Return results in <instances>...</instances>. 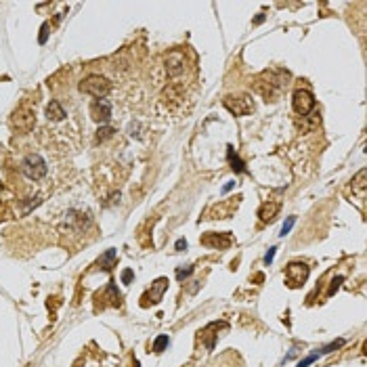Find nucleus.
Masks as SVG:
<instances>
[{
  "label": "nucleus",
  "mask_w": 367,
  "mask_h": 367,
  "mask_svg": "<svg viewBox=\"0 0 367 367\" xmlns=\"http://www.w3.org/2000/svg\"><path fill=\"white\" fill-rule=\"evenodd\" d=\"M80 90L90 97H95V99H105L107 93L111 90V82L99 74H90L88 78H84L82 82H80Z\"/></svg>",
  "instance_id": "f257e3e1"
},
{
  "label": "nucleus",
  "mask_w": 367,
  "mask_h": 367,
  "mask_svg": "<svg viewBox=\"0 0 367 367\" xmlns=\"http://www.w3.org/2000/svg\"><path fill=\"white\" fill-rule=\"evenodd\" d=\"M21 172L32 179V181H40L44 175H46V162L40 158L38 154H29L23 162H21Z\"/></svg>",
  "instance_id": "f03ea898"
},
{
  "label": "nucleus",
  "mask_w": 367,
  "mask_h": 367,
  "mask_svg": "<svg viewBox=\"0 0 367 367\" xmlns=\"http://www.w3.org/2000/svg\"><path fill=\"white\" fill-rule=\"evenodd\" d=\"M11 122H13V128H17L19 132H29L36 124V111L29 105H21L19 109H15Z\"/></svg>",
  "instance_id": "7ed1b4c3"
},
{
  "label": "nucleus",
  "mask_w": 367,
  "mask_h": 367,
  "mask_svg": "<svg viewBox=\"0 0 367 367\" xmlns=\"http://www.w3.org/2000/svg\"><path fill=\"white\" fill-rule=\"evenodd\" d=\"M309 264L304 262H290L288 269H285V279H288L290 288H300V285L309 279Z\"/></svg>",
  "instance_id": "20e7f679"
},
{
  "label": "nucleus",
  "mask_w": 367,
  "mask_h": 367,
  "mask_svg": "<svg viewBox=\"0 0 367 367\" xmlns=\"http://www.w3.org/2000/svg\"><path fill=\"white\" fill-rule=\"evenodd\" d=\"M222 105H225L231 114H235V116H248L250 111L254 109L252 99L246 97V95H237V97L229 95V97L222 99Z\"/></svg>",
  "instance_id": "39448f33"
},
{
  "label": "nucleus",
  "mask_w": 367,
  "mask_h": 367,
  "mask_svg": "<svg viewBox=\"0 0 367 367\" xmlns=\"http://www.w3.org/2000/svg\"><path fill=\"white\" fill-rule=\"evenodd\" d=\"M168 290V279L166 277H160L156 279L154 283H151V290L143 294L141 298V307H149V304H158L162 300V296H164V292Z\"/></svg>",
  "instance_id": "423d86ee"
},
{
  "label": "nucleus",
  "mask_w": 367,
  "mask_h": 367,
  "mask_svg": "<svg viewBox=\"0 0 367 367\" xmlns=\"http://www.w3.org/2000/svg\"><path fill=\"white\" fill-rule=\"evenodd\" d=\"M292 105H294V109H296V114L307 116V114H311L313 107H315V97L309 93V90L298 88L296 93H294V97H292Z\"/></svg>",
  "instance_id": "0eeeda50"
},
{
  "label": "nucleus",
  "mask_w": 367,
  "mask_h": 367,
  "mask_svg": "<svg viewBox=\"0 0 367 367\" xmlns=\"http://www.w3.org/2000/svg\"><path fill=\"white\" fill-rule=\"evenodd\" d=\"M201 243L208 248H216V250H227L233 243V235L231 233H206L201 237Z\"/></svg>",
  "instance_id": "6e6552de"
},
{
  "label": "nucleus",
  "mask_w": 367,
  "mask_h": 367,
  "mask_svg": "<svg viewBox=\"0 0 367 367\" xmlns=\"http://www.w3.org/2000/svg\"><path fill=\"white\" fill-rule=\"evenodd\" d=\"M90 118H93L95 122H99V124H105V122H109L111 118V105L107 99H97L93 105H90Z\"/></svg>",
  "instance_id": "1a4fd4ad"
},
{
  "label": "nucleus",
  "mask_w": 367,
  "mask_h": 367,
  "mask_svg": "<svg viewBox=\"0 0 367 367\" xmlns=\"http://www.w3.org/2000/svg\"><path fill=\"white\" fill-rule=\"evenodd\" d=\"M166 69L170 76H181L185 71V55L181 50H172L166 57Z\"/></svg>",
  "instance_id": "9d476101"
},
{
  "label": "nucleus",
  "mask_w": 367,
  "mask_h": 367,
  "mask_svg": "<svg viewBox=\"0 0 367 367\" xmlns=\"http://www.w3.org/2000/svg\"><path fill=\"white\" fill-rule=\"evenodd\" d=\"M277 212H279V203L277 201H267V203L260 206L258 216H260L262 222H271L275 216H277Z\"/></svg>",
  "instance_id": "9b49d317"
},
{
  "label": "nucleus",
  "mask_w": 367,
  "mask_h": 367,
  "mask_svg": "<svg viewBox=\"0 0 367 367\" xmlns=\"http://www.w3.org/2000/svg\"><path fill=\"white\" fill-rule=\"evenodd\" d=\"M65 116H67V114H65V109L61 107L59 101H50V103L46 105V118H48V120L59 122V120H63Z\"/></svg>",
  "instance_id": "f8f14e48"
},
{
  "label": "nucleus",
  "mask_w": 367,
  "mask_h": 367,
  "mask_svg": "<svg viewBox=\"0 0 367 367\" xmlns=\"http://www.w3.org/2000/svg\"><path fill=\"white\" fill-rule=\"evenodd\" d=\"M227 149H229V151H227V156H229V164H231V168L235 170V172H239V175H241V172H246V166H243V162L235 156V151H233V147H227Z\"/></svg>",
  "instance_id": "ddd939ff"
},
{
  "label": "nucleus",
  "mask_w": 367,
  "mask_h": 367,
  "mask_svg": "<svg viewBox=\"0 0 367 367\" xmlns=\"http://www.w3.org/2000/svg\"><path fill=\"white\" fill-rule=\"evenodd\" d=\"M114 260H116V250H107L103 256H101L99 264H101V267H103L105 271H109L111 267H114Z\"/></svg>",
  "instance_id": "4468645a"
},
{
  "label": "nucleus",
  "mask_w": 367,
  "mask_h": 367,
  "mask_svg": "<svg viewBox=\"0 0 367 367\" xmlns=\"http://www.w3.org/2000/svg\"><path fill=\"white\" fill-rule=\"evenodd\" d=\"M365 175H367V172H365V170H361L359 175L355 177V181H353V187H355L357 191H359V195H361V197H365Z\"/></svg>",
  "instance_id": "2eb2a0df"
},
{
  "label": "nucleus",
  "mask_w": 367,
  "mask_h": 367,
  "mask_svg": "<svg viewBox=\"0 0 367 367\" xmlns=\"http://www.w3.org/2000/svg\"><path fill=\"white\" fill-rule=\"evenodd\" d=\"M168 342H170L168 336H158L156 342H154V353H162V351H164L166 346H168Z\"/></svg>",
  "instance_id": "dca6fc26"
},
{
  "label": "nucleus",
  "mask_w": 367,
  "mask_h": 367,
  "mask_svg": "<svg viewBox=\"0 0 367 367\" xmlns=\"http://www.w3.org/2000/svg\"><path fill=\"white\" fill-rule=\"evenodd\" d=\"M109 137H114V128H111V126L99 128V132H97V139H99V141H105V139H109Z\"/></svg>",
  "instance_id": "f3484780"
},
{
  "label": "nucleus",
  "mask_w": 367,
  "mask_h": 367,
  "mask_svg": "<svg viewBox=\"0 0 367 367\" xmlns=\"http://www.w3.org/2000/svg\"><path fill=\"white\" fill-rule=\"evenodd\" d=\"M294 222H296V216H290L288 220H285V222H283V227H281V233H279V235H281V237H285V235H288V233L292 231V227H294Z\"/></svg>",
  "instance_id": "a211bd4d"
},
{
  "label": "nucleus",
  "mask_w": 367,
  "mask_h": 367,
  "mask_svg": "<svg viewBox=\"0 0 367 367\" xmlns=\"http://www.w3.org/2000/svg\"><path fill=\"white\" fill-rule=\"evenodd\" d=\"M340 346H344V340H336V342H332V344H328L325 349L321 351L323 355H328V353H334V351H338Z\"/></svg>",
  "instance_id": "6ab92c4d"
},
{
  "label": "nucleus",
  "mask_w": 367,
  "mask_h": 367,
  "mask_svg": "<svg viewBox=\"0 0 367 367\" xmlns=\"http://www.w3.org/2000/svg\"><path fill=\"white\" fill-rule=\"evenodd\" d=\"M317 359H319V353H315V355L307 357V359H302V361H300V363H298L296 367H309L311 363H315V361H317Z\"/></svg>",
  "instance_id": "aec40b11"
},
{
  "label": "nucleus",
  "mask_w": 367,
  "mask_h": 367,
  "mask_svg": "<svg viewBox=\"0 0 367 367\" xmlns=\"http://www.w3.org/2000/svg\"><path fill=\"white\" fill-rule=\"evenodd\" d=\"M193 273V267H187V269H177V279L183 281L185 277H189V275Z\"/></svg>",
  "instance_id": "412c9836"
},
{
  "label": "nucleus",
  "mask_w": 367,
  "mask_h": 367,
  "mask_svg": "<svg viewBox=\"0 0 367 367\" xmlns=\"http://www.w3.org/2000/svg\"><path fill=\"white\" fill-rule=\"evenodd\" d=\"M340 283H342V277H336V279L332 281V288L328 290V296H334V292L340 288Z\"/></svg>",
  "instance_id": "4be33fe9"
},
{
  "label": "nucleus",
  "mask_w": 367,
  "mask_h": 367,
  "mask_svg": "<svg viewBox=\"0 0 367 367\" xmlns=\"http://www.w3.org/2000/svg\"><path fill=\"white\" fill-rule=\"evenodd\" d=\"M275 250H277V248H271L267 254H264V262H267V264H271V262H273V258H275Z\"/></svg>",
  "instance_id": "5701e85b"
},
{
  "label": "nucleus",
  "mask_w": 367,
  "mask_h": 367,
  "mask_svg": "<svg viewBox=\"0 0 367 367\" xmlns=\"http://www.w3.org/2000/svg\"><path fill=\"white\" fill-rule=\"evenodd\" d=\"M46 36H48V23H44V25H42V34H40V44H44V42H46Z\"/></svg>",
  "instance_id": "b1692460"
},
{
  "label": "nucleus",
  "mask_w": 367,
  "mask_h": 367,
  "mask_svg": "<svg viewBox=\"0 0 367 367\" xmlns=\"http://www.w3.org/2000/svg\"><path fill=\"white\" fill-rule=\"evenodd\" d=\"M122 281H124V283H130L132 281V271L130 269H126L124 273H122Z\"/></svg>",
  "instance_id": "393cba45"
},
{
  "label": "nucleus",
  "mask_w": 367,
  "mask_h": 367,
  "mask_svg": "<svg viewBox=\"0 0 367 367\" xmlns=\"http://www.w3.org/2000/svg\"><path fill=\"white\" fill-rule=\"evenodd\" d=\"M177 250H179V252H181V250H187V241H185V239H179V241H177Z\"/></svg>",
  "instance_id": "a878e982"
},
{
  "label": "nucleus",
  "mask_w": 367,
  "mask_h": 367,
  "mask_svg": "<svg viewBox=\"0 0 367 367\" xmlns=\"http://www.w3.org/2000/svg\"><path fill=\"white\" fill-rule=\"evenodd\" d=\"M262 21H264V13H258V17H256V19H254V23H256V25H258V23H262Z\"/></svg>",
  "instance_id": "bb28decb"
},
{
  "label": "nucleus",
  "mask_w": 367,
  "mask_h": 367,
  "mask_svg": "<svg viewBox=\"0 0 367 367\" xmlns=\"http://www.w3.org/2000/svg\"><path fill=\"white\" fill-rule=\"evenodd\" d=\"M233 185H235V183H227L225 187H222V193H227V191H231L233 189Z\"/></svg>",
  "instance_id": "cd10ccee"
}]
</instances>
